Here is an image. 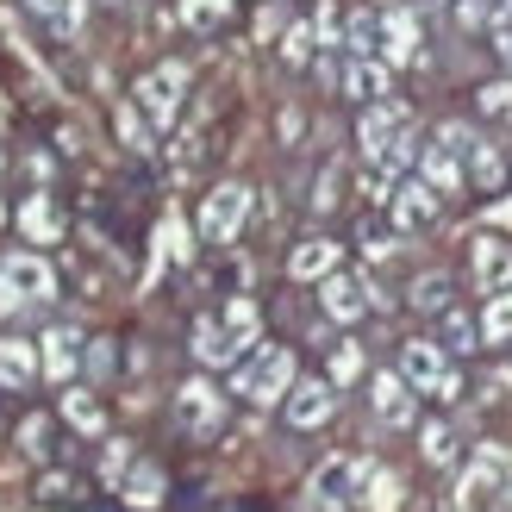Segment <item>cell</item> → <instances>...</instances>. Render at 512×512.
Segmentation results:
<instances>
[{
  "mask_svg": "<svg viewBox=\"0 0 512 512\" xmlns=\"http://www.w3.org/2000/svg\"><path fill=\"white\" fill-rule=\"evenodd\" d=\"M394 238H400L394 219H388V225H381V219H363V225H356V244H363V256H394V250H400Z\"/></svg>",
  "mask_w": 512,
  "mask_h": 512,
  "instance_id": "d590c367",
  "label": "cell"
},
{
  "mask_svg": "<svg viewBox=\"0 0 512 512\" xmlns=\"http://www.w3.org/2000/svg\"><path fill=\"white\" fill-rule=\"evenodd\" d=\"M175 19H182L188 32L207 38V32H219V25L232 19V0H182V7H175Z\"/></svg>",
  "mask_w": 512,
  "mask_h": 512,
  "instance_id": "4dcf8cb0",
  "label": "cell"
},
{
  "mask_svg": "<svg viewBox=\"0 0 512 512\" xmlns=\"http://www.w3.org/2000/svg\"><path fill=\"white\" fill-rule=\"evenodd\" d=\"M475 113L481 125H500V132H512V82L500 75V82H481L475 88Z\"/></svg>",
  "mask_w": 512,
  "mask_h": 512,
  "instance_id": "f1b7e54d",
  "label": "cell"
},
{
  "mask_svg": "<svg viewBox=\"0 0 512 512\" xmlns=\"http://www.w3.org/2000/svg\"><path fill=\"white\" fill-rule=\"evenodd\" d=\"M69 494H75L69 475H50V481H44V500H69Z\"/></svg>",
  "mask_w": 512,
  "mask_h": 512,
  "instance_id": "f6af8a7d",
  "label": "cell"
},
{
  "mask_svg": "<svg viewBox=\"0 0 512 512\" xmlns=\"http://www.w3.org/2000/svg\"><path fill=\"white\" fill-rule=\"evenodd\" d=\"M406 300H413V313H425V319H444L450 306H456V281H450V275H419L413 288H406Z\"/></svg>",
  "mask_w": 512,
  "mask_h": 512,
  "instance_id": "cb8c5ba5",
  "label": "cell"
},
{
  "mask_svg": "<svg viewBox=\"0 0 512 512\" xmlns=\"http://www.w3.org/2000/svg\"><path fill=\"white\" fill-rule=\"evenodd\" d=\"M481 338H488V350L494 344H512V288L488 294V306H481Z\"/></svg>",
  "mask_w": 512,
  "mask_h": 512,
  "instance_id": "1f68e13d",
  "label": "cell"
},
{
  "mask_svg": "<svg viewBox=\"0 0 512 512\" xmlns=\"http://www.w3.org/2000/svg\"><path fill=\"white\" fill-rule=\"evenodd\" d=\"M225 338H232L238 344V363H244V356L256 350V331H263V313H256V300H244V294H232V300H225Z\"/></svg>",
  "mask_w": 512,
  "mask_h": 512,
  "instance_id": "603a6c76",
  "label": "cell"
},
{
  "mask_svg": "<svg viewBox=\"0 0 512 512\" xmlns=\"http://www.w3.org/2000/svg\"><path fill=\"white\" fill-rule=\"evenodd\" d=\"M82 356H88V344H82V331H69V325H57V331H44V338H38L44 381H57V388H69V381L82 375Z\"/></svg>",
  "mask_w": 512,
  "mask_h": 512,
  "instance_id": "5bb4252c",
  "label": "cell"
},
{
  "mask_svg": "<svg viewBox=\"0 0 512 512\" xmlns=\"http://www.w3.org/2000/svg\"><path fill=\"white\" fill-rule=\"evenodd\" d=\"M413 175H419V182H431V194H438V200H463V194H469V163L456 157L450 144H438V138L419 144Z\"/></svg>",
  "mask_w": 512,
  "mask_h": 512,
  "instance_id": "4fadbf2b",
  "label": "cell"
},
{
  "mask_svg": "<svg viewBox=\"0 0 512 512\" xmlns=\"http://www.w3.org/2000/svg\"><path fill=\"white\" fill-rule=\"evenodd\" d=\"M194 363H200V369H232V363H238V344L225 338V319H219V313L194 319Z\"/></svg>",
  "mask_w": 512,
  "mask_h": 512,
  "instance_id": "44dd1931",
  "label": "cell"
},
{
  "mask_svg": "<svg viewBox=\"0 0 512 512\" xmlns=\"http://www.w3.org/2000/svg\"><path fill=\"white\" fill-rule=\"evenodd\" d=\"M488 50L512 69V0H494V19H488Z\"/></svg>",
  "mask_w": 512,
  "mask_h": 512,
  "instance_id": "8d00e7d4",
  "label": "cell"
},
{
  "mask_svg": "<svg viewBox=\"0 0 512 512\" xmlns=\"http://www.w3.org/2000/svg\"><path fill=\"white\" fill-rule=\"evenodd\" d=\"M488 19H494V0H456V25L463 32H488Z\"/></svg>",
  "mask_w": 512,
  "mask_h": 512,
  "instance_id": "60d3db41",
  "label": "cell"
},
{
  "mask_svg": "<svg viewBox=\"0 0 512 512\" xmlns=\"http://www.w3.org/2000/svg\"><path fill=\"white\" fill-rule=\"evenodd\" d=\"M438 344H444L450 356H475V350H488V338H481V325H475L469 313H456V306H450V313L438 319Z\"/></svg>",
  "mask_w": 512,
  "mask_h": 512,
  "instance_id": "484cf974",
  "label": "cell"
},
{
  "mask_svg": "<svg viewBox=\"0 0 512 512\" xmlns=\"http://www.w3.org/2000/svg\"><path fill=\"white\" fill-rule=\"evenodd\" d=\"M431 138H438V144H450V150H456L463 163H469V150L481 144V132H475V125H463V119H444V125H438Z\"/></svg>",
  "mask_w": 512,
  "mask_h": 512,
  "instance_id": "f35d334b",
  "label": "cell"
},
{
  "mask_svg": "<svg viewBox=\"0 0 512 512\" xmlns=\"http://www.w3.org/2000/svg\"><path fill=\"white\" fill-rule=\"evenodd\" d=\"M19 306H32V300H25V294L13 288V275H7V263H0V319H13Z\"/></svg>",
  "mask_w": 512,
  "mask_h": 512,
  "instance_id": "ee69618b",
  "label": "cell"
},
{
  "mask_svg": "<svg viewBox=\"0 0 512 512\" xmlns=\"http://www.w3.org/2000/svg\"><path fill=\"white\" fill-rule=\"evenodd\" d=\"M63 419H69L75 431H88V438L107 425V413H100V400H94L88 388H69V394H63Z\"/></svg>",
  "mask_w": 512,
  "mask_h": 512,
  "instance_id": "d6a6232c",
  "label": "cell"
},
{
  "mask_svg": "<svg viewBox=\"0 0 512 512\" xmlns=\"http://www.w3.org/2000/svg\"><path fill=\"white\" fill-rule=\"evenodd\" d=\"M244 219H250V188L244 182H219L200 200V238L207 244H232L244 232Z\"/></svg>",
  "mask_w": 512,
  "mask_h": 512,
  "instance_id": "ba28073f",
  "label": "cell"
},
{
  "mask_svg": "<svg viewBox=\"0 0 512 512\" xmlns=\"http://www.w3.org/2000/svg\"><path fill=\"white\" fill-rule=\"evenodd\" d=\"M294 381L300 375H294V350L288 344H256L244 363L232 369V394H244L250 406H281Z\"/></svg>",
  "mask_w": 512,
  "mask_h": 512,
  "instance_id": "7a4b0ae2",
  "label": "cell"
},
{
  "mask_svg": "<svg viewBox=\"0 0 512 512\" xmlns=\"http://www.w3.org/2000/svg\"><path fill=\"white\" fill-rule=\"evenodd\" d=\"M344 50L350 57H381V7H356L344 19Z\"/></svg>",
  "mask_w": 512,
  "mask_h": 512,
  "instance_id": "d4e9b609",
  "label": "cell"
},
{
  "mask_svg": "<svg viewBox=\"0 0 512 512\" xmlns=\"http://www.w3.org/2000/svg\"><path fill=\"white\" fill-rule=\"evenodd\" d=\"M338 188H344V175L325 169V175H319V194H313V213H331V207H338Z\"/></svg>",
  "mask_w": 512,
  "mask_h": 512,
  "instance_id": "7bdbcfd3",
  "label": "cell"
},
{
  "mask_svg": "<svg viewBox=\"0 0 512 512\" xmlns=\"http://www.w3.org/2000/svg\"><path fill=\"white\" fill-rule=\"evenodd\" d=\"M38 375H44V363H38V344L32 338H0V388L25 394Z\"/></svg>",
  "mask_w": 512,
  "mask_h": 512,
  "instance_id": "d6986e66",
  "label": "cell"
},
{
  "mask_svg": "<svg viewBox=\"0 0 512 512\" xmlns=\"http://www.w3.org/2000/svg\"><path fill=\"white\" fill-rule=\"evenodd\" d=\"M19 450L44 463V456H50V419H25V425H19Z\"/></svg>",
  "mask_w": 512,
  "mask_h": 512,
  "instance_id": "ab89813d",
  "label": "cell"
},
{
  "mask_svg": "<svg viewBox=\"0 0 512 512\" xmlns=\"http://www.w3.org/2000/svg\"><path fill=\"white\" fill-rule=\"evenodd\" d=\"M132 463H138V456H132V444H125V438H113V444H107V456H100V481H107V488H119Z\"/></svg>",
  "mask_w": 512,
  "mask_h": 512,
  "instance_id": "74e56055",
  "label": "cell"
},
{
  "mask_svg": "<svg viewBox=\"0 0 512 512\" xmlns=\"http://www.w3.org/2000/svg\"><path fill=\"white\" fill-rule=\"evenodd\" d=\"M469 275H475L481 294L512 288V244H506V238H475V250H469Z\"/></svg>",
  "mask_w": 512,
  "mask_h": 512,
  "instance_id": "e0dca14e",
  "label": "cell"
},
{
  "mask_svg": "<svg viewBox=\"0 0 512 512\" xmlns=\"http://www.w3.org/2000/svg\"><path fill=\"white\" fill-rule=\"evenodd\" d=\"M469 188H481V194H500V188H506V157H500V144L481 138V144L469 150Z\"/></svg>",
  "mask_w": 512,
  "mask_h": 512,
  "instance_id": "83f0119b",
  "label": "cell"
},
{
  "mask_svg": "<svg viewBox=\"0 0 512 512\" xmlns=\"http://www.w3.org/2000/svg\"><path fill=\"white\" fill-rule=\"evenodd\" d=\"M313 44H319V25H306V19H294L288 32H281V63H288V69H300V63H313Z\"/></svg>",
  "mask_w": 512,
  "mask_h": 512,
  "instance_id": "836d02e7",
  "label": "cell"
},
{
  "mask_svg": "<svg viewBox=\"0 0 512 512\" xmlns=\"http://www.w3.org/2000/svg\"><path fill=\"white\" fill-rule=\"evenodd\" d=\"M325 375H331V388H350V381L363 375V344H356V338L325 344Z\"/></svg>",
  "mask_w": 512,
  "mask_h": 512,
  "instance_id": "f546056e",
  "label": "cell"
},
{
  "mask_svg": "<svg viewBox=\"0 0 512 512\" xmlns=\"http://www.w3.org/2000/svg\"><path fill=\"white\" fill-rule=\"evenodd\" d=\"M163 494H169V475L157 463H132V469H125V481H119V500L138 506V512H157Z\"/></svg>",
  "mask_w": 512,
  "mask_h": 512,
  "instance_id": "7402d4cb",
  "label": "cell"
},
{
  "mask_svg": "<svg viewBox=\"0 0 512 512\" xmlns=\"http://www.w3.org/2000/svg\"><path fill=\"white\" fill-rule=\"evenodd\" d=\"M369 406H375V419L388 425V431H413L419 425V388L400 369H381L369 381Z\"/></svg>",
  "mask_w": 512,
  "mask_h": 512,
  "instance_id": "30bf717a",
  "label": "cell"
},
{
  "mask_svg": "<svg viewBox=\"0 0 512 512\" xmlns=\"http://www.w3.org/2000/svg\"><path fill=\"white\" fill-rule=\"evenodd\" d=\"M425 32H419V7H381V63L388 69H419L425 63Z\"/></svg>",
  "mask_w": 512,
  "mask_h": 512,
  "instance_id": "9c48e42d",
  "label": "cell"
},
{
  "mask_svg": "<svg viewBox=\"0 0 512 512\" xmlns=\"http://www.w3.org/2000/svg\"><path fill=\"white\" fill-rule=\"evenodd\" d=\"M331 269H344V244H331V238H300L288 250V275L294 281H325Z\"/></svg>",
  "mask_w": 512,
  "mask_h": 512,
  "instance_id": "ffe728a7",
  "label": "cell"
},
{
  "mask_svg": "<svg viewBox=\"0 0 512 512\" xmlns=\"http://www.w3.org/2000/svg\"><path fill=\"white\" fill-rule=\"evenodd\" d=\"M369 306H381V294H375V281L369 275H356V269H331L325 281H319V313L331 319V325H356L369 313Z\"/></svg>",
  "mask_w": 512,
  "mask_h": 512,
  "instance_id": "5b68a950",
  "label": "cell"
},
{
  "mask_svg": "<svg viewBox=\"0 0 512 512\" xmlns=\"http://www.w3.org/2000/svg\"><path fill=\"white\" fill-rule=\"evenodd\" d=\"M0 263H7V275H13V288L32 300V306H44V300H57V269L44 263L38 250H7L0 256Z\"/></svg>",
  "mask_w": 512,
  "mask_h": 512,
  "instance_id": "2e32d148",
  "label": "cell"
},
{
  "mask_svg": "<svg viewBox=\"0 0 512 512\" xmlns=\"http://www.w3.org/2000/svg\"><path fill=\"white\" fill-rule=\"evenodd\" d=\"M419 456H425L431 469H450L456 456H463V438H456V425H444V419L419 425Z\"/></svg>",
  "mask_w": 512,
  "mask_h": 512,
  "instance_id": "4316f807",
  "label": "cell"
},
{
  "mask_svg": "<svg viewBox=\"0 0 512 512\" xmlns=\"http://www.w3.org/2000/svg\"><path fill=\"white\" fill-rule=\"evenodd\" d=\"M13 225L25 232V244H57L63 238V213H57V200H50L44 188L25 194L19 207H13Z\"/></svg>",
  "mask_w": 512,
  "mask_h": 512,
  "instance_id": "ac0fdd59",
  "label": "cell"
},
{
  "mask_svg": "<svg viewBox=\"0 0 512 512\" xmlns=\"http://www.w3.org/2000/svg\"><path fill=\"white\" fill-rule=\"evenodd\" d=\"M400 375L413 381L419 394L444 400V406L463 400V369H456V356H450L438 338H406V344H400Z\"/></svg>",
  "mask_w": 512,
  "mask_h": 512,
  "instance_id": "3957f363",
  "label": "cell"
},
{
  "mask_svg": "<svg viewBox=\"0 0 512 512\" xmlns=\"http://www.w3.org/2000/svg\"><path fill=\"white\" fill-rule=\"evenodd\" d=\"M356 144H363V163L388 169V175H406L419 163V119L406 100H375V107H363V119H356Z\"/></svg>",
  "mask_w": 512,
  "mask_h": 512,
  "instance_id": "6da1fadb",
  "label": "cell"
},
{
  "mask_svg": "<svg viewBox=\"0 0 512 512\" xmlns=\"http://www.w3.org/2000/svg\"><path fill=\"white\" fill-rule=\"evenodd\" d=\"M113 125H119V138H125V150H138V157H144V150H150V132H157V125L144 119V107H138V100H132V107H119V113H113Z\"/></svg>",
  "mask_w": 512,
  "mask_h": 512,
  "instance_id": "e575fe53",
  "label": "cell"
},
{
  "mask_svg": "<svg viewBox=\"0 0 512 512\" xmlns=\"http://www.w3.org/2000/svg\"><path fill=\"white\" fill-rule=\"evenodd\" d=\"M444 213V200L431 194V182H419V175H400L394 182V200H388V219L400 225V238H413V232H431Z\"/></svg>",
  "mask_w": 512,
  "mask_h": 512,
  "instance_id": "8fae6325",
  "label": "cell"
},
{
  "mask_svg": "<svg viewBox=\"0 0 512 512\" xmlns=\"http://www.w3.org/2000/svg\"><path fill=\"white\" fill-rule=\"evenodd\" d=\"M419 7H438V0H419Z\"/></svg>",
  "mask_w": 512,
  "mask_h": 512,
  "instance_id": "bcb514c9",
  "label": "cell"
},
{
  "mask_svg": "<svg viewBox=\"0 0 512 512\" xmlns=\"http://www.w3.org/2000/svg\"><path fill=\"white\" fill-rule=\"evenodd\" d=\"M175 425H182V438H219V425H225V394L213 388L207 375L182 381V394H175Z\"/></svg>",
  "mask_w": 512,
  "mask_h": 512,
  "instance_id": "52a82bcc",
  "label": "cell"
},
{
  "mask_svg": "<svg viewBox=\"0 0 512 512\" xmlns=\"http://www.w3.org/2000/svg\"><path fill=\"white\" fill-rule=\"evenodd\" d=\"M338 88H344V100H356V107H375V100L394 94V69L381 57H350L344 75H338Z\"/></svg>",
  "mask_w": 512,
  "mask_h": 512,
  "instance_id": "9a60e30c",
  "label": "cell"
},
{
  "mask_svg": "<svg viewBox=\"0 0 512 512\" xmlns=\"http://www.w3.org/2000/svg\"><path fill=\"white\" fill-rule=\"evenodd\" d=\"M113 363H119L113 344H107V338H94V344H88V375H94V381H107V375H113Z\"/></svg>",
  "mask_w": 512,
  "mask_h": 512,
  "instance_id": "b9f144b4",
  "label": "cell"
},
{
  "mask_svg": "<svg viewBox=\"0 0 512 512\" xmlns=\"http://www.w3.org/2000/svg\"><path fill=\"white\" fill-rule=\"evenodd\" d=\"M338 394L344 388H331V375H306L288 388V400H281V413H288L294 431H319L331 413H338Z\"/></svg>",
  "mask_w": 512,
  "mask_h": 512,
  "instance_id": "7c38bea8",
  "label": "cell"
},
{
  "mask_svg": "<svg viewBox=\"0 0 512 512\" xmlns=\"http://www.w3.org/2000/svg\"><path fill=\"white\" fill-rule=\"evenodd\" d=\"M0 163H7V150H0Z\"/></svg>",
  "mask_w": 512,
  "mask_h": 512,
  "instance_id": "7dc6e473",
  "label": "cell"
},
{
  "mask_svg": "<svg viewBox=\"0 0 512 512\" xmlns=\"http://www.w3.org/2000/svg\"><path fill=\"white\" fill-rule=\"evenodd\" d=\"M132 100L144 107V119L157 125V132H169L175 119H182V100H188V69L182 63H157V69H144L138 75V88Z\"/></svg>",
  "mask_w": 512,
  "mask_h": 512,
  "instance_id": "277c9868",
  "label": "cell"
},
{
  "mask_svg": "<svg viewBox=\"0 0 512 512\" xmlns=\"http://www.w3.org/2000/svg\"><path fill=\"white\" fill-rule=\"evenodd\" d=\"M369 463L363 456H325V463L313 469V481H306V494H313L319 506H350V500H363L369 494Z\"/></svg>",
  "mask_w": 512,
  "mask_h": 512,
  "instance_id": "8992f818",
  "label": "cell"
}]
</instances>
